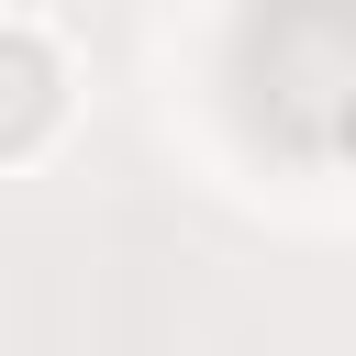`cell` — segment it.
<instances>
[{
    "instance_id": "6da1fadb",
    "label": "cell",
    "mask_w": 356,
    "mask_h": 356,
    "mask_svg": "<svg viewBox=\"0 0 356 356\" xmlns=\"http://www.w3.org/2000/svg\"><path fill=\"white\" fill-rule=\"evenodd\" d=\"M56 100H67V78H56L44 22H0V156H22L56 122Z\"/></svg>"
}]
</instances>
